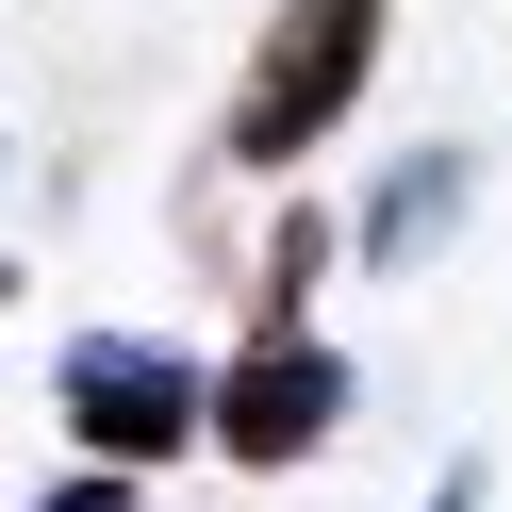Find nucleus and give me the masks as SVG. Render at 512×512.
I'll return each mask as SVG.
<instances>
[{
  "label": "nucleus",
  "mask_w": 512,
  "mask_h": 512,
  "mask_svg": "<svg viewBox=\"0 0 512 512\" xmlns=\"http://www.w3.org/2000/svg\"><path fill=\"white\" fill-rule=\"evenodd\" d=\"M34 512H133V463H83V479H50Z\"/></svg>",
  "instance_id": "nucleus-6"
},
{
  "label": "nucleus",
  "mask_w": 512,
  "mask_h": 512,
  "mask_svg": "<svg viewBox=\"0 0 512 512\" xmlns=\"http://www.w3.org/2000/svg\"><path fill=\"white\" fill-rule=\"evenodd\" d=\"M446 215H463V149H413V166L364 199V265H430Z\"/></svg>",
  "instance_id": "nucleus-4"
},
{
  "label": "nucleus",
  "mask_w": 512,
  "mask_h": 512,
  "mask_svg": "<svg viewBox=\"0 0 512 512\" xmlns=\"http://www.w3.org/2000/svg\"><path fill=\"white\" fill-rule=\"evenodd\" d=\"M331 430H347V364L314 347V314H281V331H248L232 364L199 380V446H215V463H248V479L314 463Z\"/></svg>",
  "instance_id": "nucleus-2"
},
{
  "label": "nucleus",
  "mask_w": 512,
  "mask_h": 512,
  "mask_svg": "<svg viewBox=\"0 0 512 512\" xmlns=\"http://www.w3.org/2000/svg\"><path fill=\"white\" fill-rule=\"evenodd\" d=\"M67 446L83 463H182L199 446V364L182 347H149V331H83L67 347Z\"/></svg>",
  "instance_id": "nucleus-3"
},
{
  "label": "nucleus",
  "mask_w": 512,
  "mask_h": 512,
  "mask_svg": "<svg viewBox=\"0 0 512 512\" xmlns=\"http://www.w3.org/2000/svg\"><path fill=\"white\" fill-rule=\"evenodd\" d=\"M314 281H331V215H281V232H265V331H281V314H314Z\"/></svg>",
  "instance_id": "nucleus-5"
},
{
  "label": "nucleus",
  "mask_w": 512,
  "mask_h": 512,
  "mask_svg": "<svg viewBox=\"0 0 512 512\" xmlns=\"http://www.w3.org/2000/svg\"><path fill=\"white\" fill-rule=\"evenodd\" d=\"M380 17H397V0H281L265 50H248V83H232V116H215V149L265 166V182H298L314 149L347 133V100L380 83Z\"/></svg>",
  "instance_id": "nucleus-1"
},
{
  "label": "nucleus",
  "mask_w": 512,
  "mask_h": 512,
  "mask_svg": "<svg viewBox=\"0 0 512 512\" xmlns=\"http://www.w3.org/2000/svg\"><path fill=\"white\" fill-rule=\"evenodd\" d=\"M430 512H479V463H446V479H430Z\"/></svg>",
  "instance_id": "nucleus-7"
}]
</instances>
